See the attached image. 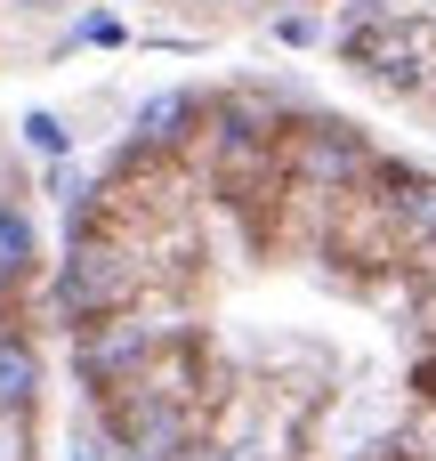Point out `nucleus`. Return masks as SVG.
<instances>
[{"label": "nucleus", "instance_id": "12", "mask_svg": "<svg viewBox=\"0 0 436 461\" xmlns=\"http://www.w3.org/2000/svg\"><path fill=\"white\" fill-rule=\"evenodd\" d=\"M413 389H421V397H429V405H436V348H429V357H421V365H413Z\"/></svg>", "mask_w": 436, "mask_h": 461}, {"label": "nucleus", "instance_id": "5", "mask_svg": "<svg viewBox=\"0 0 436 461\" xmlns=\"http://www.w3.org/2000/svg\"><path fill=\"white\" fill-rule=\"evenodd\" d=\"M202 122H210V105H202L194 89H162V97L138 105V138H129V154H146V162H154V154H178Z\"/></svg>", "mask_w": 436, "mask_h": 461}, {"label": "nucleus", "instance_id": "10", "mask_svg": "<svg viewBox=\"0 0 436 461\" xmlns=\"http://www.w3.org/2000/svg\"><path fill=\"white\" fill-rule=\"evenodd\" d=\"M65 461H138V454H129L105 421H81V429H73V446H65Z\"/></svg>", "mask_w": 436, "mask_h": 461}, {"label": "nucleus", "instance_id": "11", "mask_svg": "<svg viewBox=\"0 0 436 461\" xmlns=\"http://www.w3.org/2000/svg\"><path fill=\"white\" fill-rule=\"evenodd\" d=\"M24 138H32L40 154H65V146H73V130H65L57 113H24Z\"/></svg>", "mask_w": 436, "mask_h": 461}, {"label": "nucleus", "instance_id": "6", "mask_svg": "<svg viewBox=\"0 0 436 461\" xmlns=\"http://www.w3.org/2000/svg\"><path fill=\"white\" fill-rule=\"evenodd\" d=\"M210 138H283V113H275V97L267 89H227L218 105H210Z\"/></svg>", "mask_w": 436, "mask_h": 461}, {"label": "nucleus", "instance_id": "9", "mask_svg": "<svg viewBox=\"0 0 436 461\" xmlns=\"http://www.w3.org/2000/svg\"><path fill=\"white\" fill-rule=\"evenodd\" d=\"M24 267H32V219H24L16 203H0V276L16 284Z\"/></svg>", "mask_w": 436, "mask_h": 461}, {"label": "nucleus", "instance_id": "1", "mask_svg": "<svg viewBox=\"0 0 436 461\" xmlns=\"http://www.w3.org/2000/svg\"><path fill=\"white\" fill-rule=\"evenodd\" d=\"M138 276H146V267L105 235V211L81 203V211H73V243H65V276H57V308L89 332V324H105V316H129Z\"/></svg>", "mask_w": 436, "mask_h": 461}, {"label": "nucleus", "instance_id": "2", "mask_svg": "<svg viewBox=\"0 0 436 461\" xmlns=\"http://www.w3.org/2000/svg\"><path fill=\"white\" fill-rule=\"evenodd\" d=\"M364 178H372V146L356 138V122H299V130H283V186L340 203Z\"/></svg>", "mask_w": 436, "mask_h": 461}, {"label": "nucleus", "instance_id": "7", "mask_svg": "<svg viewBox=\"0 0 436 461\" xmlns=\"http://www.w3.org/2000/svg\"><path fill=\"white\" fill-rule=\"evenodd\" d=\"M32 397H40V357H32V340L0 332V413H8V421H24V413H32Z\"/></svg>", "mask_w": 436, "mask_h": 461}, {"label": "nucleus", "instance_id": "13", "mask_svg": "<svg viewBox=\"0 0 436 461\" xmlns=\"http://www.w3.org/2000/svg\"><path fill=\"white\" fill-rule=\"evenodd\" d=\"M186 461H243V454H227L218 438H202V446H194V454H186Z\"/></svg>", "mask_w": 436, "mask_h": 461}, {"label": "nucleus", "instance_id": "3", "mask_svg": "<svg viewBox=\"0 0 436 461\" xmlns=\"http://www.w3.org/2000/svg\"><path fill=\"white\" fill-rule=\"evenodd\" d=\"M340 49L380 89H396V97H413V89L436 81V24H421V16H364V24L340 32Z\"/></svg>", "mask_w": 436, "mask_h": 461}, {"label": "nucleus", "instance_id": "4", "mask_svg": "<svg viewBox=\"0 0 436 461\" xmlns=\"http://www.w3.org/2000/svg\"><path fill=\"white\" fill-rule=\"evenodd\" d=\"M154 357H162V340H154V324H138V308H129V316L89 324V332H81V348H73V365H81V381H89L97 397H105V389H129Z\"/></svg>", "mask_w": 436, "mask_h": 461}, {"label": "nucleus", "instance_id": "8", "mask_svg": "<svg viewBox=\"0 0 436 461\" xmlns=\"http://www.w3.org/2000/svg\"><path fill=\"white\" fill-rule=\"evenodd\" d=\"M396 227H405V251L421 259V276L436 284V178L413 194V203H405V211H396Z\"/></svg>", "mask_w": 436, "mask_h": 461}, {"label": "nucleus", "instance_id": "14", "mask_svg": "<svg viewBox=\"0 0 436 461\" xmlns=\"http://www.w3.org/2000/svg\"><path fill=\"white\" fill-rule=\"evenodd\" d=\"M218 8H227V0H218Z\"/></svg>", "mask_w": 436, "mask_h": 461}]
</instances>
